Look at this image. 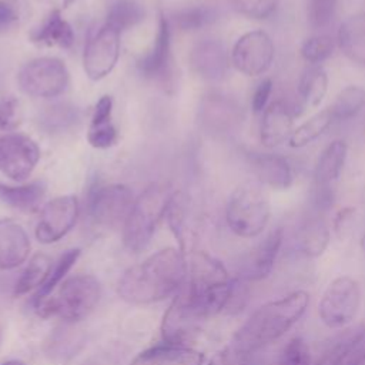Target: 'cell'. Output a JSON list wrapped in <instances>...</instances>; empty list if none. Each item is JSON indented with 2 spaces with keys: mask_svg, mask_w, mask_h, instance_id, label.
Instances as JSON below:
<instances>
[{
  "mask_svg": "<svg viewBox=\"0 0 365 365\" xmlns=\"http://www.w3.org/2000/svg\"><path fill=\"white\" fill-rule=\"evenodd\" d=\"M185 279V257L175 248H164L128 268L118 281L117 292L128 304H153L173 295Z\"/></svg>",
  "mask_w": 365,
  "mask_h": 365,
  "instance_id": "cell-1",
  "label": "cell"
},
{
  "mask_svg": "<svg viewBox=\"0 0 365 365\" xmlns=\"http://www.w3.org/2000/svg\"><path fill=\"white\" fill-rule=\"evenodd\" d=\"M309 304L305 291H294L279 299L261 305L237 329L231 345L245 355H251L279 339L299 321Z\"/></svg>",
  "mask_w": 365,
  "mask_h": 365,
  "instance_id": "cell-2",
  "label": "cell"
},
{
  "mask_svg": "<svg viewBox=\"0 0 365 365\" xmlns=\"http://www.w3.org/2000/svg\"><path fill=\"white\" fill-rule=\"evenodd\" d=\"M101 297V287L96 277L77 274L60 284L56 295L34 302L36 312L41 318L60 317L68 322H77L88 317L97 307Z\"/></svg>",
  "mask_w": 365,
  "mask_h": 365,
  "instance_id": "cell-3",
  "label": "cell"
},
{
  "mask_svg": "<svg viewBox=\"0 0 365 365\" xmlns=\"http://www.w3.org/2000/svg\"><path fill=\"white\" fill-rule=\"evenodd\" d=\"M171 195L165 185L151 184L134 200L123 225V242L127 250L138 252L148 245L167 214Z\"/></svg>",
  "mask_w": 365,
  "mask_h": 365,
  "instance_id": "cell-4",
  "label": "cell"
},
{
  "mask_svg": "<svg viewBox=\"0 0 365 365\" xmlns=\"http://www.w3.org/2000/svg\"><path fill=\"white\" fill-rule=\"evenodd\" d=\"M271 215V204L264 185L250 180L234 188L228 198L225 218L230 230L242 238L259 235Z\"/></svg>",
  "mask_w": 365,
  "mask_h": 365,
  "instance_id": "cell-5",
  "label": "cell"
},
{
  "mask_svg": "<svg viewBox=\"0 0 365 365\" xmlns=\"http://www.w3.org/2000/svg\"><path fill=\"white\" fill-rule=\"evenodd\" d=\"M361 307V287L348 275L335 278L324 291L318 305L321 321L328 328H345L358 315Z\"/></svg>",
  "mask_w": 365,
  "mask_h": 365,
  "instance_id": "cell-6",
  "label": "cell"
},
{
  "mask_svg": "<svg viewBox=\"0 0 365 365\" xmlns=\"http://www.w3.org/2000/svg\"><path fill=\"white\" fill-rule=\"evenodd\" d=\"M17 81L21 91L31 97L53 98L67 90L70 76L60 58L38 57L21 67Z\"/></svg>",
  "mask_w": 365,
  "mask_h": 365,
  "instance_id": "cell-7",
  "label": "cell"
},
{
  "mask_svg": "<svg viewBox=\"0 0 365 365\" xmlns=\"http://www.w3.org/2000/svg\"><path fill=\"white\" fill-rule=\"evenodd\" d=\"M120 36L121 31L106 21L88 38L84 47L83 66L90 80L98 81L113 71L120 56Z\"/></svg>",
  "mask_w": 365,
  "mask_h": 365,
  "instance_id": "cell-8",
  "label": "cell"
},
{
  "mask_svg": "<svg viewBox=\"0 0 365 365\" xmlns=\"http://www.w3.org/2000/svg\"><path fill=\"white\" fill-rule=\"evenodd\" d=\"M40 160V148L33 138L21 133L0 137V171L10 180H27Z\"/></svg>",
  "mask_w": 365,
  "mask_h": 365,
  "instance_id": "cell-9",
  "label": "cell"
},
{
  "mask_svg": "<svg viewBox=\"0 0 365 365\" xmlns=\"http://www.w3.org/2000/svg\"><path fill=\"white\" fill-rule=\"evenodd\" d=\"M275 54L274 41L268 33L252 30L242 34L231 50V63L240 73L257 77L272 64Z\"/></svg>",
  "mask_w": 365,
  "mask_h": 365,
  "instance_id": "cell-10",
  "label": "cell"
},
{
  "mask_svg": "<svg viewBox=\"0 0 365 365\" xmlns=\"http://www.w3.org/2000/svg\"><path fill=\"white\" fill-rule=\"evenodd\" d=\"M134 204L133 191L124 184H110L97 187L88 198V214L101 227H115L124 224Z\"/></svg>",
  "mask_w": 365,
  "mask_h": 365,
  "instance_id": "cell-11",
  "label": "cell"
},
{
  "mask_svg": "<svg viewBox=\"0 0 365 365\" xmlns=\"http://www.w3.org/2000/svg\"><path fill=\"white\" fill-rule=\"evenodd\" d=\"M78 217V200L76 195H60L44 204L36 225V238L43 244L61 240L74 225Z\"/></svg>",
  "mask_w": 365,
  "mask_h": 365,
  "instance_id": "cell-12",
  "label": "cell"
},
{
  "mask_svg": "<svg viewBox=\"0 0 365 365\" xmlns=\"http://www.w3.org/2000/svg\"><path fill=\"white\" fill-rule=\"evenodd\" d=\"M297 115L298 113L287 101L275 100L269 103L262 111L259 125V138L262 145L274 148L285 140H289Z\"/></svg>",
  "mask_w": 365,
  "mask_h": 365,
  "instance_id": "cell-13",
  "label": "cell"
},
{
  "mask_svg": "<svg viewBox=\"0 0 365 365\" xmlns=\"http://www.w3.org/2000/svg\"><path fill=\"white\" fill-rule=\"evenodd\" d=\"M318 365H365V324L338 335L325 349Z\"/></svg>",
  "mask_w": 365,
  "mask_h": 365,
  "instance_id": "cell-14",
  "label": "cell"
},
{
  "mask_svg": "<svg viewBox=\"0 0 365 365\" xmlns=\"http://www.w3.org/2000/svg\"><path fill=\"white\" fill-rule=\"evenodd\" d=\"M200 120L208 131L228 133L242 120L241 107L227 96H207L200 106Z\"/></svg>",
  "mask_w": 365,
  "mask_h": 365,
  "instance_id": "cell-15",
  "label": "cell"
},
{
  "mask_svg": "<svg viewBox=\"0 0 365 365\" xmlns=\"http://www.w3.org/2000/svg\"><path fill=\"white\" fill-rule=\"evenodd\" d=\"M282 240V228H275L255 248H252L242 264V278L248 281H259L268 277L274 268Z\"/></svg>",
  "mask_w": 365,
  "mask_h": 365,
  "instance_id": "cell-16",
  "label": "cell"
},
{
  "mask_svg": "<svg viewBox=\"0 0 365 365\" xmlns=\"http://www.w3.org/2000/svg\"><path fill=\"white\" fill-rule=\"evenodd\" d=\"M192 70L205 80L217 81L225 77L228 70V56L225 47L212 38L201 40L190 54Z\"/></svg>",
  "mask_w": 365,
  "mask_h": 365,
  "instance_id": "cell-17",
  "label": "cell"
},
{
  "mask_svg": "<svg viewBox=\"0 0 365 365\" xmlns=\"http://www.w3.org/2000/svg\"><path fill=\"white\" fill-rule=\"evenodd\" d=\"M197 329L198 319L190 312L181 297L177 295L163 317V339L171 345H187L197 334Z\"/></svg>",
  "mask_w": 365,
  "mask_h": 365,
  "instance_id": "cell-18",
  "label": "cell"
},
{
  "mask_svg": "<svg viewBox=\"0 0 365 365\" xmlns=\"http://www.w3.org/2000/svg\"><path fill=\"white\" fill-rule=\"evenodd\" d=\"M171 63V31L168 20L161 14L153 48L138 61V70L148 78H165Z\"/></svg>",
  "mask_w": 365,
  "mask_h": 365,
  "instance_id": "cell-19",
  "label": "cell"
},
{
  "mask_svg": "<svg viewBox=\"0 0 365 365\" xmlns=\"http://www.w3.org/2000/svg\"><path fill=\"white\" fill-rule=\"evenodd\" d=\"M204 361V354L188 345L164 344L141 351L130 365H202Z\"/></svg>",
  "mask_w": 365,
  "mask_h": 365,
  "instance_id": "cell-20",
  "label": "cell"
},
{
  "mask_svg": "<svg viewBox=\"0 0 365 365\" xmlns=\"http://www.w3.org/2000/svg\"><path fill=\"white\" fill-rule=\"evenodd\" d=\"M30 252V238L17 222L0 220V269H13L23 264Z\"/></svg>",
  "mask_w": 365,
  "mask_h": 365,
  "instance_id": "cell-21",
  "label": "cell"
},
{
  "mask_svg": "<svg viewBox=\"0 0 365 365\" xmlns=\"http://www.w3.org/2000/svg\"><path fill=\"white\" fill-rule=\"evenodd\" d=\"M251 164L258 181L275 190H287L292 184V171L287 158L278 154H255Z\"/></svg>",
  "mask_w": 365,
  "mask_h": 365,
  "instance_id": "cell-22",
  "label": "cell"
},
{
  "mask_svg": "<svg viewBox=\"0 0 365 365\" xmlns=\"http://www.w3.org/2000/svg\"><path fill=\"white\" fill-rule=\"evenodd\" d=\"M113 100L108 96L101 97L93 113V118L87 131V140L94 148H108L117 143L118 133L111 121Z\"/></svg>",
  "mask_w": 365,
  "mask_h": 365,
  "instance_id": "cell-23",
  "label": "cell"
},
{
  "mask_svg": "<svg viewBox=\"0 0 365 365\" xmlns=\"http://www.w3.org/2000/svg\"><path fill=\"white\" fill-rule=\"evenodd\" d=\"M338 46L351 61L365 66V13L351 16L341 24Z\"/></svg>",
  "mask_w": 365,
  "mask_h": 365,
  "instance_id": "cell-24",
  "label": "cell"
},
{
  "mask_svg": "<svg viewBox=\"0 0 365 365\" xmlns=\"http://www.w3.org/2000/svg\"><path fill=\"white\" fill-rule=\"evenodd\" d=\"M348 147L344 140H335L321 153L317 167H315V185L317 187H332L339 178L345 160Z\"/></svg>",
  "mask_w": 365,
  "mask_h": 365,
  "instance_id": "cell-25",
  "label": "cell"
},
{
  "mask_svg": "<svg viewBox=\"0 0 365 365\" xmlns=\"http://www.w3.org/2000/svg\"><path fill=\"white\" fill-rule=\"evenodd\" d=\"M30 37L34 43L43 46H58L63 48H68L74 43V31L58 10L48 13L44 21L30 34Z\"/></svg>",
  "mask_w": 365,
  "mask_h": 365,
  "instance_id": "cell-26",
  "label": "cell"
},
{
  "mask_svg": "<svg viewBox=\"0 0 365 365\" xmlns=\"http://www.w3.org/2000/svg\"><path fill=\"white\" fill-rule=\"evenodd\" d=\"M46 194V185L34 181L21 185H7L0 182V201L10 208L29 212L38 208Z\"/></svg>",
  "mask_w": 365,
  "mask_h": 365,
  "instance_id": "cell-27",
  "label": "cell"
},
{
  "mask_svg": "<svg viewBox=\"0 0 365 365\" xmlns=\"http://www.w3.org/2000/svg\"><path fill=\"white\" fill-rule=\"evenodd\" d=\"M329 244L328 225L319 217L305 220L297 232V248L301 254L315 258L324 254Z\"/></svg>",
  "mask_w": 365,
  "mask_h": 365,
  "instance_id": "cell-28",
  "label": "cell"
},
{
  "mask_svg": "<svg viewBox=\"0 0 365 365\" xmlns=\"http://www.w3.org/2000/svg\"><path fill=\"white\" fill-rule=\"evenodd\" d=\"M328 90V76L321 66L307 68L298 81V93L308 107H317L324 100Z\"/></svg>",
  "mask_w": 365,
  "mask_h": 365,
  "instance_id": "cell-29",
  "label": "cell"
},
{
  "mask_svg": "<svg viewBox=\"0 0 365 365\" xmlns=\"http://www.w3.org/2000/svg\"><path fill=\"white\" fill-rule=\"evenodd\" d=\"M51 258L46 254H36L30 258L26 268L21 271L16 285H14V294L23 295L34 288H40L44 281L47 279L50 271H51Z\"/></svg>",
  "mask_w": 365,
  "mask_h": 365,
  "instance_id": "cell-30",
  "label": "cell"
},
{
  "mask_svg": "<svg viewBox=\"0 0 365 365\" xmlns=\"http://www.w3.org/2000/svg\"><path fill=\"white\" fill-rule=\"evenodd\" d=\"M334 123H335L334 115H332L329 107H327L325 110L317 113L315 115H312L309 120H307L305 123H302L299 127H297L292 131V134L288 140L289 145L292 148H299V147L309 144L311 141H314L319 135H322Z\"/></svg>",
  "mask_w": 365,
  "mask_h": 365,
  "instance_id": "cell-31",
  "label": "cell"
},
{
  "mask_svg": "<svg viewBox=\"0 0 365 365\" xmlns=\"http://www.w3.org/2000/svg\"><path fill=\"white\" fill-rule=\"evenodd\" d=\"M364 104L365 90L358 86H348L336 94L335 100L329 106V110L335 121H344L356 115Z\"/></svg>",
  "mask_w": 365,
  "mask_h": 365,
  "instance_id": "cell-32",
  "label": "cell"
},
{
  "mask_svg": "<svg viewBox=\"0 0 365 365\" xmlns=\"http://www.w3.org/2000/svg\"><path fill=\"white\" fill-rule=\"evenodd\" d=\"M143 19L144 9L140 3L134 0H118L111 4L106 21L120 31H124L140 23Z\"/></svg>",
  "mask_w": 365,
  "mask_h": 365,
  "instance_id": "cell-33",
  "label": "cell"
},
{
  "mask_svg": "<svg viewBox=\"0 0 365 365\" xmlns=\"http://www.w3.org/2000/svg\"><path fill=\"white\" fill-rule=\"evenodd\" d=\"M80 252H81L80 248H71V250H67L63 255H60L57 262H54V265L51 267V271H50L47 279L44 281V284L36 292L34 302L48 297L56 289V287L61 284V281L66 277V274L71 269V267L78 259Z\"/></svg>",
  "mask_w": 365,
  "mask_h": 365,
  "instance_id": "cell-34",
  "label": "cell"
},
{
  "mask_svg": "<svg viewBox=\"0 0 365 365\" xmlns=\"http://www.w3.org/2000/svg\"><path fill=\"white\" fill-rule=\"evenodd\" d=\"M217 20V11L208 6H194L175 14V23L181 30L191 31L205 27Z\"/></svg>",
  "mask_w": 365,
  "mask_h": 365,
  "instance_id": "cell-35",
  "label": "cell"
},
{
  "mask_svg": "<svg viewBox=\"0 0 365 365\" xmlns=\"http://www.w3.org/2000/svg\"><path fill=\"white\" fill-rule=\"evenodd\" d=\"M335 50V40L331 36L327 34H319L307 38L302 46H301V57L311 63V64H318L327 60L328 57L332 56Z\"/></svg>",
  "mask_w": 365,
  "mask_h": 365,
  "instance_id": "cell-36",
  "label": "cell"
},
{
  "mask_svg": "<svg viewBox=\"0 0 365 365\" xmlns=\"http://www.w3.org/2000/svg\"><path fill=\"white\" fill-rule=\"evenodd\" d=\"M339 0H308L307 19L311 27L325 29L328 27L338 10Z\"/></svg>",
  "mask_w": 365,
  "mask_h": 365,
  "instance_id": "cell-37",
  "label": "cell"
},
{
  "mask_svg": "<svg viewBox=\"0 0 365 365\" xmlns=\"http://www.w3.org/2000/svg\"><path fill=\"white\" fill-rule=\"evenodd\" d=\"M311 364V355H309V348L307 342L295 336L289 339L277 361V365H309Z\"/></svg>",
  "mask_w": 365,
  "mask_h": 365,
  "instance_id": "cell-38",
  "label": "cell"
},
{
  "mask_svg": "<svg viewBox=\"0 0 365 365\" xmlns=\"http://www.w3.org/2000/svg\"><path fill=\"white\" fill-rule=\"evenodd\" d=\"M231 3L240 14L262 20L274 13L278 0H231Z\"/></svg>",
  "mask_w": 365,
  "mask_h": 365,
  "instance_id": "cell-39",
  "label": "cell"
},
{
  "mask_svg": "<svg viewBox=\"0 0 365 365\" xmlns=\"http://www.w3.org/2000/svg\"><path fill=\"white\" fill-rule=\"evenodd\" d=\"M24 16L26 4L23 0H0V31L20 24Z\"/></svg>",
  "mask_w": 365,
  "mask_h": 365,
  "instance_id": "cell-40",
  "label": "cell"
},
{
  "mask_svg": "<svg viewBox=\"0 0 365 365\" xmlns=\"http://www.w3.org/2000/svg\"><path fill=\"white\" fill-rule=\"evenodd\" d=\"M21 120L19 101L13 97H0V130L13 131Z\"/></svg>",
  "mask_w": 365,
  "mask_h": 365,
  "instance_id": "cell-41",
  "label": "cell"
},
{
  "mask_svg": "<svg viewBox=\"0 0 365 365\" xmlns=\"http://www.w3.org/2000/svg\"><path fill=\"white\" fill-rule=\"evenodd\" d=\"M250 355H245L235 349L232 345H228L218 351L208 362V365H250Z\"/></svg>",
  "mask_w": 365,
  "mask_h": 365,
  "instance_id": "cell-42",
  "label": "cell"
},
{
  "mask_svg": "<svg viewBox=\"0 0 365 365\" xmlns=\"http://www.w3.org/2000/svg\"><path fill=\"white\" fill-rule=\"evenodd\" d=\"M44 123L48 124L50 128H64L68 123L74 120L73 111L63 106L50 107V110L44 115Z\"/></svg>",
  "mask_w": 365,
  "mask_h": 365,
  "instance_id": "cell-43",
  "label": "cell"
},
{
  "mask_svg": "<svg viewBox=\"0 0 365 365\" xmlns=\"http://www.w3.org/2000/svg\"><path fill=\"white\" fill-rule=\"evenodd\" d=\"M271 91H272L271 78H265L257 86L254 94H252V100H251V107H252L254 113H262L265 110V107L268 106L267 103L271 96Z\"/></svg>",
  "mask_w": 365,
  "mask_h": 365,
  "instance_id": "cell-44",
  "label": "cell"
},
{
  "mask_svg": "<svg viewBox=\"0 0 365 365\" xmlns=\"http://www.w3.org/2000/svg\"><path fill=\"white\" fill-rule=\"evenodd\" d=\"M354 212L355 210L351 208V207H346V208H342L341 211H338V214L335 215V220H334V230L335 232L342 237L345 234V231L348 230L349 224H351V220L354 217Z\"/></svg>",
  "mask_w": 365,
  "mask_h": 365,
  "instance_id": "cell-45",
  "label": "cell"
},
{
  "mask_svg": "<svg viewBox=\"0 0 365 365\" xmlns=\"http://www.w3.org/2000/svg\"><path fill=\"white\" fill-rule=\"evenodd\" d=\"M1 365H26V362L20 361V359H10V361H6V362H3Z\"/></svg>",
  "mask_w": 365,
  "mask_h": 365,
  "instance_id": "cell-46",
  "label": "cell"
},
{
  "mask_svg": "<svg viewBox=\"0 0 365 365\" xmlns=\"http://www.w3.org/2000/svg\"><path fill=\"white\" fill-rule=\"evenodd\" d=\"M361 248H362V251H364V254H365V234H364V237H362V240H361Z\"/></svg>",
  "mask_w": 365,
  "mask_h": 365,
  "instance_id": "cell-47",
  "label": "cell"
},
{
  "mask_svg": "<svg viewBox=\"0 0 365 365\" xmlns=\"http://www.w3.org/2000/svg\"><path fill=\"white\" fill-rule=\"evenodd\" d=\"M1 336H3V332H1V327H0V342H1Z\"/></svg>",
  "mask_w": 365,
  "mask_h": 365,
  "instance_id": "cell-48",
  "label": "cell"
}]
</instances>
